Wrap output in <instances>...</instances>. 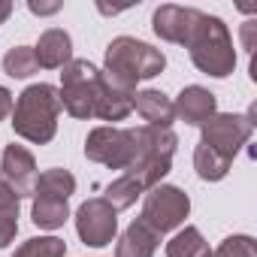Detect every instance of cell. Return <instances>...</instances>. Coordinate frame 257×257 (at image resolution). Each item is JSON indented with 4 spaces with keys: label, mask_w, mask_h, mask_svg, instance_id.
I'll return each mask as SVG.
<instances>
[{
    "label": "cell",
    "mask_w": 257,
    "mask_h": 257,
    "mask_svg": "<svg viewBox=\"0 0 257 257\" xmlns=\"http://www.w3.org/2000/svg\"><path fill=\"white\" fill-rule=\"evenodd\" d=\"M164 67H167V58L161 49H155L143 40H134V37H115L106 46V58H103L100 73L112 85L137 94V82L161 76Z\"/></svg>",
    "instance_id": "cell-1"
},
{
    "label": "cell",
    "mask_w": 257,
    "mask_h": 257,
    "mask_svg": "<svg viewBox=\"0 0 257 257\" xmlns=\"http://www.w3.org/2000/svg\"><path fill=\"white\" fill-rule=\"evenodd\" d=\"M58 115H61V97L55 85H28L19 100L13 103V131L16 137L46 146L58 134Z\"/></svg>",
    "instance_id": "cell-2"
},
{
    "label": "cell",
    "mask_w": 257,
    "mask_h": 257,
    "mask_svg": "<svg viewBox=\"0 0 257 257\" xmlns=\"http://www.w3.org/2000/svg\"><path fill=\"white\" fill-rule=\"evenodd\" d=\"M176 146H179V137L173 134V127H149V124L137 127L134 131V161L124 170V176L137 179V185L143 191H152L170 173Z\"/></svg>",
    "instance_id": "cell-3"
},
{
    "label": "cell",
    "mask_w": 257,
    "mask_h": 257,
    "mask_svg": "<svg viewBox=\"0 0 257 257\" xmlns=\"http://www.w3.org/2000/svg\"><path fill=\"white\" fill-rule=\"evenodd\" d=\"M188 52L191 61L200 73L215 76V79H227L236 67V49H233V37L227 31V25L218 16H206L200 19L197 31L188 40Z\"/></svg>",
    "instance_id": "cell-4"
},
{
    "label": "cell",
    "mask_w": 257,
    "mask_h": 257,
    "mask_svg": "<svg viewBox=\"0 0 257 257\" xmlns=\"http://www.w3.org/2000/svg\"><path fill=\"white\" fill-rule=\"evenodd\" d=\"M97 85H100V70L85 58H73L70 64L61 67V88H58L61 109L73 118H94Z\"/></svg>",
    "instance_id": "cell-5"
},
{
    "label": "cell",
    "mask_w": 257,
    "mask_h": 257,
    "mask_svg": "<svg viewBox=\"0 0 257 257\" xmlns=\"http://www.w3.org/2000/svg\"><path fill=\"white\" fill-rule=\"evenodd\" d=\"M254 106L245 112V115H239V112H215L200 131H203V146H209L212 152H218L221 158H227V161H233L236 155H239V149L251 140V134H254Z\"/></svg>",
    "instance_id": "cell-6"
},
{
    "label": "cell",
    "mask_w": 257,
    "mask_h": 257,
    "mask_svg": "<svg viewBox=\"0 0 257 257\" xmlns=\"http://www.w3.org/2000/svg\"><path fill=\"white\" fill-rule=\"evenodd\" d=\"M191 212V200L182 188L176 185H155L152 191H146V203H143V215L140 221L146 227H152L158 236L173 233L185 224Z\"/></svg>",
    "instance_id": "cell-7"
},
{
    "label": "cell",
    "mask_w": 257,
    "mask_h": 257,
    "mask_svg": "<svg viewBox=\"0 0 257 257\" xmlns=\"http://www.w3.org/2000/svg\"><path fill=\"white\" fill-rule=\"evenodd\" d=\"M85 158L109 170H127L134 161V131L124 127H94L85 140Z\"/></svg>",
    "instance_id": "cell-8"
},
{
    "label": "cell",
    "mask_w": 257,
    "mask_h": 257,
    "mask_svg": "<svg viewBox=\"0 0 257 257\" xmlns=\"http://www.w3.org/2000/svg\"><path fill=\"white\" fill-rule=\"evenodd\" d=\"M76 233L85 245L91 248H103L115 239L118 233V212L103 200V197H91L79 206L76 212Z\"/></svg>",
    "instance_id": "cell-9"
},
{
    "label": "cell",
    "mask_w": 257,
    "mask_h": 257,
    "mask_svg": "<svg viewBox=\"0 0 257 257\" xmlns=\"http://www.w3.org/2000/svg\"><path fill=\"white\" fill-rule=\"evenodd\" d=\"M203 13L194 10V7H176V4H164L155 10L152 16V28L161 40L167 43H176V46H188L191 34L197 31Z\"/></svg>",
    "instance_id": "cell-10"
},
{
    "label": "cell",
    "mask_w": 257,
    "mask_h": 257,
    "mask_svg": "<svg viewBox=\"0 0 257 257\" xmlns=\"http://www.w3.org/2000/svg\"><path fill=\"white\" fill-rule=\"evenodd\" d=\"M37 161L34 155L25 149V146H7L4 149V161H0V179H4L13 194L22 200V197H34V188H37Z\"/></svg>",
    "instance_id": "cell-11"
},
{
    "label": "cell",
    "mask_w": 257,
    "mask_h": 257,
    "mask_svg": "<svg viewBox=\"0 0 257 257\" xmlns=\"http://www.w3.org/2000/svg\"><path fill=\"white\" fill-rule=\"evenodd\" d=\"M176 109V118H182L185 124H194V127H203L215 112H218V103H215V94L209 88H200V85H188L182 88L179 100L173 103Z\"/></svg>",
    "instance_id": "cell-12"
},
{
    "label": "cell",
    "mask_w": 257,
    "mask_h": 257,
    "mask_svg": "<svg viewBox=\"0 0 257 257\" xmlns=\"http://www.w3.org/2000/svg\"><path fill=\"white\" fill-rule=\"evenodd\" d=\"M134 112V91H124L118 85H112L103 73H100V85H97V103H94V118L103 121H121Z\"/></svg>",
    "instance_id": "cell-13"
},
{
    "label": "cell",
    "mask_w": 257,
    "mask_h": 257,
    "mask_svg": "<svg viewBox=\"0 0 257 257\" xmlns=\"http://www.w3.org/2000/svg\"><path fill=\"white\" fill-rule=\"evenodd\" d=\"M34 55H37V64L46 67V70H61L64 64L73 61V40L64 28H49L40 43L34 46Z\"/></svg>",
    "instance_id": "cell-14"
},
{
    "label": "cell",
    "mask_w": 257,
    "mask_h": 257,
    "mask_svg": "<svg viewBox=\"0 0 257 257\" xmlns=\"http://www.w3.org/2000/svg\"><path fill=\"white\" fill-rule=\"evenodd\" d=\"M134 109L149 121V127H173V121H176L173 100L164 91H155V88L137 91L134 94Z\"/></svg>",
    "instance_id": "cell-15"
},
{
    "label": "cell",
    "mask_w": 257,
    "mask_h": 257,
    "mask_svg": "<svg viewBox=\"0 0 257 257\" xmlns=\"http://www.w3.org/2000/svg\"><path fill=\"white\" fill-rule=\"evenodd\" d=\"M158 242H161V236L152 227H146L143 221H134L121 233V239L115 245V257H155Z\"/></svg>",
    "instance_id": "cell-16"
},
{
    "label": "cell",
    "mask_w": 257,
    "mask_h": 257,
    "mask_svg": "<svg viewBox=\"0 0 257 257\" xmlns=\"http://www.w3.org/2000/svg\"><path fill=\"white\" fill-rule=\"evenodd\" d=\"M76 191V179L70 170H61V167H52L46 173L37 176V188H34V197H52V200H70V194Z\"/></svg>",
    "instance_id": "cell-17"
},
{
    "label": "cell",
    "mask_w": 257,
    "mask_h": 257,
    "mask_svg": "<svg viewBox=\"0 0 257 257\" xmlns=\"http://www.w3.org/2000/svg\"><path fill=\"white\" fill-rule=\"evenodd\" d=\"M31 218H34V224H37L40 230H58V227H64V221L70 218V206H67V200L34 197Z\"/></svg>",
    "instance_id": "cell-18"
},
{
    "label": "cell",
    "mask_w": 257,
    "mask_h": 257,
    "mask_svg": "<svg viewBox=\"0 0 257 257\" xmlns=\"http://www.w3.org/2000/svg\"><path fill=\"white\" fill-rule=\"evenodd\" d=\"M167 257H212V251L197 227H185L167 242Z\"/></svg>",
    "instance_id": "cell-19"
},
{
    "label": "cell",
    "mask_w": 257,
    "mask_h": 257,
    "mask_svg": "<svg viewBox=\"0 0 257 257\" xmlns=\"http://www.w3.org/2000/svg\"><path fill=\"white\" fill-rule=\"evenodd\" d=\"M230 167H233V161H227V158H221L218 152H212L209 146H197L194 149V170H197V176L203 179V182H221L227 173H230Z\"/></svg>",
    "instance_id": "cell-20"
},
{
    "label": "cell",
    "mask_w": 257,
    "mask_h": 257,
    "mask_svg": "<svg viewBox=\"0 0 257 257\" xmlns=\"http://www.w3.org/2000/svg\"><path fill=\"white\" fill-rule=\"evenodd\" d=\"M143 194H146V191L137 185V179H131V176L121 173V176L106 188V197H103V200H106L115 212H121V209H131V206L137 203V197H143Z\"/></svg>",
    "instance_id": "cell-21"
},
{
    "label": "cell",
    "mask_w": 257,
    "mask_h": 257,
    "mask_svg": "<svg viewBox=\"0 0 257 257\" xmlns=\"http://www.w3.org/2000/svg\"><path fill=\"white\" fill-rule=\"evenodd\" d=\"M37 70H40V64H37V55L31 46H16L4 55V73L13 79H28Z\"/></svg>",
    "instance_id": "cell-22"
},
{
    "label": "cell",
    "mask_w": 257,
    "mask_h": 257,
    "mask_svg": "<svg viewBox=\"0 0 257 257\" xmlns=\"http://www.w3.org/2000/svg\"><path fill=\"white\" fill-rule=\"evenodd\" d=\"M67 254V242L58 236H34L28 242H22V248H16L13 257H64Z\"/></svg>",
    "instance_id": "cell-23"
},
{
    "label": "cell",
    "mask_w": 257,
    "mask_h": 257,
    "mask_svg": "<svg viewBox=\"0 0 257 257\" xmlns=\"http://www.w3.org/2000/svg\"><path fill=\"white\" fill-rule=\"evenodd\" d=\"M212 257H257V242L251 236H227Z\"/></svg>",
    "instance_id": "cell-24"
},
{
    "label": "cell",
    "mask_w": 257,
    "mask_h": 257,
    "mask_svg": "<svg viewBox=\"0 0 257 257\" xmlns=\"http://www.w3.org/2000/svg\"><path fill=\"white\" fill-rule=\"evenodd\" d=\"M19 233V209H0V248H7Z\"/></svg>",
    "instance_id": "cell-25"
},
{
    "label": "cell",
    "mask_w": 257,
    "mask_h": 257,
    "mask_svg": "<svg viewBox=\"0 0 257 257\" xmlns=\"http://www.w3.org/2000/svg\"><path fill=\"white\" fill-rule=\"evenodd\" d=\"M242 46H245L248 55L254 58V52H257V22H254V19L242 25Z\"/></svg>",
    "instance_id": "cell-26"
},
{
    "label": "cell",
    "mask_w": 257,
    "mask_h": 257,
    "mask_svg": "<svg viewBox=\"0 0 257 257\" xmlns=\"http://www.w3.org/2000/svg\"><path fill=\"white\" fill-rule=\"evenodd\" d=\"M28 10L34 16H55V13H61V0H52V4H43V0H28Z\"/></svg>",
    "instance_id": "cell-27"
},
{
    "label": "cell",
    "mask_w": 257,
    "mask_h": 257,
    "mask_svg": "<svg viewBox=\"0 0 257 257\" xmlns=\"http://www.w3.org/2000/svg\"><path fill=\"white\" fill-rule=\"evenodd\" d=\"M13 91L10 88H4V85H0V121H4L7 115H13Z\"/></svg>",
    "instance_id": "cell-28"
},
{
    "label": "cell",
    "mask_w": 257,
    "mask_h": 257,
    "mask_svg": "<svg viewBox=\"0 0 257 257\" xmlns=\"http://www.w3.org/2000/svg\"><path fill=\"white\" fill-rule=\"evenodd\" d=\"M10 16H13V4H10V0H0V25H4Z\"/></svg>",
    "instance_id": "cell-29"
}]
</instances>
